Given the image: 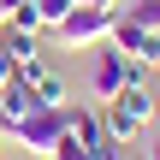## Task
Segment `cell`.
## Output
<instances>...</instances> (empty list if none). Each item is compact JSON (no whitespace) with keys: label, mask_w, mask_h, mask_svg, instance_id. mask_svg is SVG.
<instances>
[{"label":"cell","mask_w":160,"mask_h":160,"mask_svg":"<svg viewBox=\"0 0 160 160\" xmlns=\"http://www.w3.org/2000/svg\"><path fill=\"white\" fill-rule=\"evenodd\" d=\"M0 160H6V154H0Z\"/></svg>","instance_id":"ffe728a7"},{"label":"cell","mask_w":160,"mask_h":160,"mask_svg":"<svg viewBox=\"0 0 160 160\" xmlns=\"http://www.w3.org/2000/svg\"><path fill=\"white\" fill-rule=\"evenodd\" d=\"M12 83V59H6V48H0V89Z\"/></svg>","instance_id":"9a60e30c"},{"label":"cell","mask_w":160,"mask_h":160,"mask_svg":"<svg viewBox=\"0 0 160 160\" xmlns=\"http://www.w3.org/2000/svg\"><path fill=\"white\" fill-rule=\"evenodd\" d=\"M24 154H36V160H53V148H59V137H65V107H30L12 131H6Z\"/></svg>","instance_id":"7a4b0ae2"},{"label":"cell","mask_w":160,"mask_h":160,"mask_svg":"<svg viewBox=\"0 0 160 160\" xmlns=\"http://www.w3.org/2000/svg\"><path fill=\"white\" fill-rule=\"evenodd\" d=\"M113 18H119V6H71L48 36H53V48L83 53V48H101V42L113 36Z\"/></svg>","instance_id":"6da1fadb"},{"label":"cell","mask_w":160,"mask_h":160,"mask_svg":"<svg viewBox=\"0 0 160 160\" xmlns=\"http://www.w3.org/2000/svg\"><path fill=\"white\" fill-rule=\"evenodd\" d=\"M101 131H107V142H125V148H137V142L148 137V119H137L131 107L107 101V107H101Z\"/></svg>","instance_id":"8992f818"},{"label":"cell","mask_w":160,"mask_h":160,"mask_svg":"<svg viewBox=\"0 0 160 160\" xmlns=\"http://www.w3.org/2000/svg\"><path fill=\"white\" fill-rule=\"evenodd\" d=\"M0 142H6V131H0Z\"/></svg>","instance_id":"d6986e66"},{"label":"cell","mask_w":160,"mask_h":160,"mask_svg":"<svg viewBox=\"0 0 160 160\" xmlns=\"http://www.w3.org/2000/svg\"><path fill=\"white\" fill-rule=\"evenodd\" d=\"M30 6L42 12V30H53V24H59V18H65V12H71L77 0H30Z\"/></svg>","instance_id":"7c38bea8"},{"label":"cell","mask_w":160,"mask_h":160,"mask_svg":"<svg viewBox=\"0 0 160 160\" xmlns=\"http://www.w3.org/2000/svg\"><path fill=\"white\" fill-rule=\"evenodd\" d=\"M6 18H12V0H0V24H6Z\"/></svg>","instance_id":"e0dca14e"},{"label":"cell","mask_w":160,"mask_h":160,"mask_svg":"<svg viewBox=\"0 0 160 160\" xmlns=\"http://www.w3.org/2000/svg\"><path fill=\"white\" fill-rule=\"evenodd\" d=\"M77 6H119V0H77Z\"/></svg>","instance_id":"2e32d148"},{"label":"cell","mask_w":160,"mask_h":160,"mask_svg":"<svg viewBox=\"0 0 160 160\" xmlns=\"http://www.w3.org/2000/svg\"><path fill=\"white\" fill-rule=\"evenodd\" d=\"M113 101H119V107H131L137 119H154V113H160V95L148 89V83H125V89H119Z\"/></svg>","instance_id":"30bf717a"},{"label":"cell","mask_w":160,"mask_h":160,"mask_svg":"<svg viewBox=\"0 0 160 160\" xmlns=\"http://www.w3.org/2000/svg\"><path fill=\"white\" fill-rule=\"evenodd\" d=\"M148 160H160V142H148Z\"/></svg>","instance_id":"ac0fdd59"},{"label":"cell","mask_w":160,"mask_h":160,"mask_svg":"<svg viewBox=\"0 0 160 160\" xmlns=\"http://www.w3.org/2000/svg\"><path fill=\"white\" fill-rule=\"evenodd\" d=\"M0 48H6L12 71H18V65H36V59H42V36H36V30H12V24H0Z\"/></svg>","instance_id":"ba28073f"},{"label":"cell","mask_w":160,"mask_h":160,"mask_svg":"<svg viewBox=\"0 0 160 160\" xmlns=\"http://www.w3.org/2000/svg\"><path fill=\"white\" fill-rule=\"evenodd\" d=\"M53 160H101V154H95V148H83V142L65 131V137H59V148H53Z\"/></svg>","instance_id":"5bb4252c"},{"label":"cell","mask_w":160,"mask_h":160,"mask_svg":"<svg viewBox=\"0 0 160 160\" xmlns=\"http://www.w3.org/2000/svg\"><path fill=\"white\" fill-rule=\"evenodd\" d=\"M30 107H36V95H30V83H18V77H12V83L0 89V131H12V125H18V119H24Z\"/></svg>","instance_id":"9c48e42d"},{"label":"cell","mask_w":160,"mask_h":160,"mask_svg":"<svg viewBox=\"0 0 160 160\" xmlns=\"http://www.w3.org/2000/svg\"><path fill=\"white\" fill-rule=\"evenodd\" d=\"M125 65H131V59H125L113 42H101V48H95V65H89V89H95V107H107V101L125 89Z\"/></svg>","instance_id":"5b68a950"},{"label":"cell","mask_w":160,"mask_h":160,"mask_svg":"<svg viewBox=\"0 0 160 160\" xmlns=\"http://www.w3.org/2000/svg\"><path fill=\"white\" fill-rule=\"evenodd\" d=\"M65 131H71L83 148H95V154L107 148V131H101V107H77V101H71V107H65Z\"/></svg>","instance_id":"52a82bcc"},{"label":"cell","mask_w":160,"mask_h":160,"mask_svg":"<svg viewBox=\"0 0 160 160\" xmlns=\"http://www.w3.org/2000/svg\"><path fill=\"white\" fill-rule=\"evenodd\" d=\"M6 24H12V30H36V36H48V30H42V12H36L30 0H24V6H12V18H6Z\"/></svg>","instance_id":"8fae6325"},{"label":"cell","mask_w":160,"mask_h":160,"mask_svg":"<svg viewBox=\"0 0 160 160\" xmlns=\"http://www.w3.org/2000/svg\"><path fill=\"white\" fill-rule=\"evenodd\" d=\"M12 77H18V83H30L36 107H71V83H65V71H59V65L36 59V65H18Z\"/></svg>","instance_id":"3957f363"},{"label":"cell","mask_w":160,"mask_h":160,"mask_svg":"<svg viewBox=\"0 0 160 160\" xmlns=\"http://www.w3.org/2000/svg\"><path fill=\"white\" fill-rule=\"evenodd\" d=\"M107 42H113L125 59H148V65H160V36H154V30H142L125 6H119V18H113V36H107Z\"/></svg>","instance_id":"277c9868"},{"label":"cell","mask_w":160,"mask_h":160,"mask_svg":"<svg viewBox=\"0 0 160 160\" xmlns=\"http://www.w3.org/2000/svg\"><path fill=\"white\" fill-rule=\"evenodd\" d=\"M125 12H131L142 30H154V36H160V0H137V6H125Z\"/></svg>","instance_id":"4fadbf2b"}]
</instances>
